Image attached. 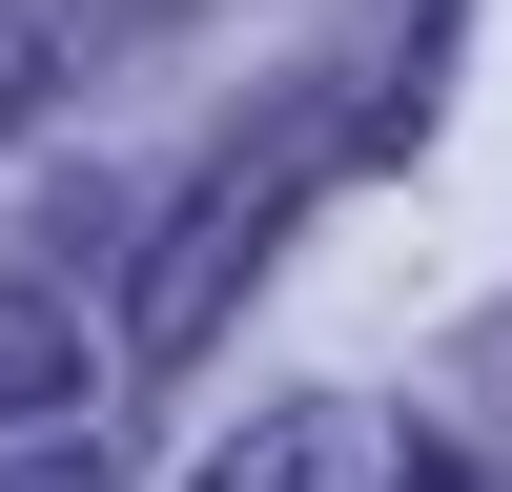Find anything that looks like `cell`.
<instances>
[{"mask_svg":"<svg viewBox=\"0 0 512 492\" xmlns=\"http://www.w3.org/2000/svg\"><path fill=\"white\" fill-rule=\"evenodd\" d=\"M0 492H103V472H82V451H41V472H0Z\"/></svg>","mask_w":512,"mask_h":492,"instance_id":"cell-5","label":"cell"},{"mask_svg":"<svg viewBox=\"0 0 512 492\" xmlns=\"http://www.w3.org/2000/svg\"><path fill=\"white\" fill-rule=\"evenodd\" d=\"M226 492H349V431H328V410H267V431L226 451Z\"/></svg>","mask_w":512,"mask_h":492,"instance_id":"cell-3","label":"cell"},{"mask_svg":"<svg viewBox=\"0 0 512 492\" xmlns=\"http://www.w3.org/2000/svg\"><path fill=\"white\" fill-rule=\"evenodd\" d=\"M62 390H82V308L0 267V431H21V410H62Z\"/></svg>","mask_w":512,"mask_h":492,"instance_id":"cell-2","label":"cell"},{"mask_svg":"<svg viewBox=\"0 0 512 492\" xmlns=\"http://www.w3.org/2000/svg\"><path fill=\"white\" fill-rule=\"evenodd\" d=\"M390 492H492V472H472V451H410V472H390Z\"/></svg>","mask_w":512,"mask_h":492,"instance_id":"cell-4","label":"cell"},{"mask_svg":"<svg viewBox=\"0 0 512 492\" xmlns=\"http://www.w3.org/2000/svg\"><path fill=\"white\" fill-rule=\"evenodd\" d=\"M308 185H328V103H267V123H246V144L205 164L164 226H144V349H164V369H185L205 328L246 308V267L287 246V205H308Z\"/></svg>","mask_w":512,"mask_h":492,"instance_id":"cell-1","label":"cell"}]
</instances>
